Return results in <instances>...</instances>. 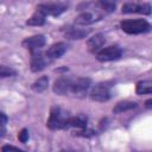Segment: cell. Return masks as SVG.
<instances>
[{
	"label": "cell",
	"instance_id": "cell-9",
	"mask_svg": "<svg viewBox=\"0 0 152 152\" xmlns=\"http://www.w3.org/2000/svg\"><path fill=\"white\" fill-rule=\"evenodd\" d=\"M102 18H103V13H100L99 11H84L75 18L74 24L78 26H87L101 20Z\"/></svg>",
	"mask_w": 152,
	"mask_h": 152
},
{
	"label": "cell",
	"instance_id": "cell-18",
	"mask_svg": "<svg viewBox=\"0 0 152 152\" xmlns=\"http://www.w3.org/2000/svg\"><path fill=\"white\" fill-rule=\"evenodd\" d=\"M48 87H49V77L46 75L40 76L31 84V89L36 93H43L44 90L48 89Z\"/></svg>",
	"mask_w": 152,
	"mask_h": 152
},
{
	"label": "cell",
	"instance_id": "cell-3",
	"mask_svg": "<svg viewBox=\"0 0 152 152\" xmlns=\"http://www.w3.org/2000/svg\"><path fill=\"white\" fill-rule=\"evenodd\" d=\"M112 84L113 82L110 81L96 83L90 89V93H89L90 99L96 102H107L112 97Z\"/></svg>",
	"mask_w": 152,
	"mask_h": 152
},
{
	"label": "cell",
	"instance_id": "cell-17",
	"mask_svg": "<svg viewBox=\"0 0 152 152\" xmlns=\"http://www.w3.org/2000/svg\"><path fill=\"white\" fill-rule=\"evenodd\" d=\"M137 106H138L137 102H133V101H128V100L120 101V102H118V103L114 106L113 113H114V114H120V113H124V112L134 109V108H137Z\"/></svg>",
	"mask_w": 152,
	"mask_h": 152
},
{
	"label": "cell",
	"instance_id": "cell-6",
	"mask_svg": "<svg viewBox=\"0 0 152 152\" xmlns=\"http://www.w3.org/2000/svg\"><path fill=\"white\" fill-rule=\"evenodd\" d=\"M122 14L139 13L144 15H150L152 13V6L147 2H125L121 7Z\"/></svg>",
	"mask_w": 152,
	"mask_h": 152
},
{
	"label": "cell",
	"instance_id": "cell-25",
	"mask_svg": "<svg viewBox=\"0 0 152 152\" xmlns=\"http://www.w3.org/2000/svg\"><path fill=\"white\" fill-rule=\"evenodd\" d=\"M144 104H145V108H147V109H152V99L146 100Z\"/></svg>",
	"mask_w": 152,
	"mask_h": 152
},
{
	"label": "cell",
	"instance_id": "cell-4",
	"mask_svg": "<svg viewBox=\"0 0 152 152\" xmlns=\"http://www.w3.org/2000/svg\"><path fill=\"white\" fill-rule=\"evenodd\" d=\"M69 7V4L66 2H40L37 5L36 10L40 11L45 17H58L62 13H64Z\"/></svg>",
	"mask_w": 152,
	"mask_h": 152
},
{
	"label": "cell",
	"instance_id": "cell-22",
	"mask_svg": "<svg viewBox=\"0 0 152 152\" xmlns=\"http://www.w3.org/2000/svg\"><path fill=\"white\" fill-rule=\"evenodd\" d=\"M7 116L5 113H0V126H1V134L0 137L4 138L5 133H6V124H7Z\"/></svg>",
	"mask_w": 152,
	"mask_h": 152
},
{
	"label": "cell",
	"instance_id": "cell-20",
	"mask_svg": "<svg viewBox=\"0 0 152 152\" xmlns=\"http://www.w3.org/2000/svg\"><path fill=\"white\" fill-rule=\"evenodd\" d=\"M95 6L100 7V10H101V11H103L104 13H110V12H114V11H115L116 4H115L114 1L101 0V1H97V2H95Z\"/></svg>",
	"mask_w": 152,
	"mask_h": 152
},
{
	"label": "cell",
	"instance_id": "cell-1",
	"mask_svg": "<svg viewBox=\"0 0 152 152\" xmlns=\"http://www.w3.org/2000/svg\"><path fill=\"white\" fill-rule=\"evenodd\" d=\"M70 118H71V115L69 114V112H66L62 107L53 106L50 109V114H49V119L46 121V126L51 131L69 129Z\"/></svg>",
	"mask_w": 152,
	"mask_h": 152
},
{
	"label": "cell",
	"instance_id": "cell-15",
	"mask_svg": "<svg viewBox=\"0 0 152 152\" xmlns=\"http://www.w3.org/2000/svg\"><path fill=\"white\" fill-rule=\"evenodd\" d=\"M89 34V30L77 28L75 26H68L64 30V36L68 39H82Z\"/></svg>",
	"mask_w": 152,
	"mask_h": 152
},
{
	"label": "cell",
	"instance_id": "cell-26",
	"mask_svg": "<svg viewBox=\"0 0 152 152\" xmlns=\"http://www.w3.org/2000/svg\"><path fill=\"white\" fill-rule=\"evenodd\" d=\"M61 152H72V151H69V150H62Z\"/></svg>",
	"mask_w": 152,
	"mask_h": 152
},
{
	"label": "cell",
	"instance_id": "cell-10",
	"mask_svg": "<svg viewBox=\"0 0 152 152\" xmlns=\"http://www.w3.org/2000/svg\"><path fill=\"white\" fill-rule=\"evenodd\" d=\"M74 80L75 78H71L69 76H61L59 78H57L53 82V86H52L53 93L57 95H61V96H65V95L71 94Z\"/></svg>",
	"mask_w": 152,
	"mask_h": 152
},
{
	"label": "cell",
	"instance_id": "cell-11",
	"mask_svg": "<svg viewBox=\"0 0 152 152\" xmlns=\"http://www.w3.org/2000/svg\"><path fill=\"white\" fill-rule=\"evenodd\" d=\"M45 43H46V39L43 34H34V36L25 38L21 42V45H23V48L27 49L32 53L36 51H40L43 49V46L45 45Z\"/></svg>",
	"mask_w": 152,
	"mask_h": 152
},
{
	"label": "cell",
	"instance_id": "cell-16",
	"mask_svg": "<svg viewBox=\"0 0 152 152\" xmlns=\"http://www.w3.org/2000/svg\"><path fill=\"white\" fill-rule=\"evenodd\" d=\"M46 17L38 10H36L33 12V14L26 20V25L28 26H43L45 24Z\"/></svg>",
	"mask_w": 152,
	"mask_h": 152
},
{
	"label": "cell",
	"instance_id": "cell-19",
	"mask_svg": "<svg viewBox=\"0 0 152 152\" xmlns=\"http://www.w3.org/2000/svg\"><path fill=\"white\" fill-rule=\"evenodd\" d=\"M135 93L138 95L152 94V81H150V80L139 81L135 86Z\"/></svg>",
	"mask_w": 152,
	"mask_h": 152
},
{
	"label": "cell",
	"instance_id": "cell-13",
	"mask_svg": "<svg viewBox=\"0 0 152 152\" xmlns=\"http://www.w3.org/2000/svg\"><path fill=\"white\" fill-rule=\"evenodd\" d=\"M104 43H106V37H104V34H103V33H96V34H94L93 37H90V38L88 39L87 46H88V50H89L91 53L96 55V53L102 49V46L104 45Z\"/></svg>",
	"mask_w": 152,
	"mask_h": 152
},
{
	"label": "cell",
	"instance_id": "cell-12",
	"mask_svg": "<svg viewBox=\"0 0 152 152\" xmlns=\"http://www.w3.org/2000/svg\"><path fill=\"white\" fill-rule=\"evenodd\" d=\"M68 48H69V45L65 42H57L49 46V49L45 51V55L51 62H53L55 59L61 58L66 52Z\"/></svg>",
	"mask_w": 152,
	"mask_h": 152
},
{
	"label": "cell",
	"instance_id": "cell-23",
	"mask_svg": "<svg viewBox=\"0 0 152 152\" xmlns=\"http://www.w3.org/2000/svg\"><path fill=\"white\" fill-rule=\"evenodd\" d=\"M18 139H19L20 142H24V144L28 140V131H27V128H23L18 133Z\"/></svg>",
	"mask_w": 152,
	"mask_h": 152
},
{
	"label": "cell",
	"instance_id": "cell-21",
	"mask_svg": "<svg viewBox=\"0 0 152 152\" xmlns=\"http://www.w3.org/2000/svg\"><path fill=\"white\" fill-rule=\"evenodd\" d=\"M17 71L14 69H12L11 66H6V65H0V77L5 78V77H11V76H15Z\"/></svg>",
	"mask_w": 152,
	"mask_h": 152
},
{
	"label": "cell",
	"instance_id": "cell-5",
	"mask_svg": "<svg viewBox=\"0 0 152 152\" xmlns=\"http://www.w3.org/2000/svg\"><path fill=\"white\" fill-rule=\"evenodd\" d=\"M96 59L100 62H112V61H118L121 58L122 56V49L114 44V45H109L106 48H102L96 55Z\"/></svg>",
	"mask_w": 152,
	"mask_h": 152
},
{
	"label": "cell",
	"instance_id": "cell-2",
	"mask_svg": "<svg viewBox=\"0 0 152 152\" xmlns=\"http://www.w3.org/2000/svg\"><path fill=\"white\" fill-rule=\"evenodd\" d=\"M120 28L127 34H141L152 30V25L145 19H125L120 23Z\"/></svg>",
	"mask_w": 152,
	"mask_h": 152
},
{
	"label": "cell",
	"instance_id": "cell-14",
	"mask_svg": "<svg viewBox=\"0 0 152 152\" xmlns=\"http://www.w3.org/2000/svg\"><path fill=\"white\" fill-rule=\"evenodd\" d=\"M88 126V118L84 114H76L71 115L70 122H69V128H76L77 131L86 129Z\"/></svg>",
	"mask_w": 152,
	"mask_h": 152
},
{
	"label": "cell",
	"instance_id": "cell-7",
	"mask_svg": "<svg viewBox=\"0 0 152 152\" xmlns=\"http://www.w3.org/2000/svg\"><path fill=\"white\" fill-rule=\"evenodd\" d=\"M50 63H52L45 55V52L36 51L31 53V62H30V69L32 72H39L44 70Z\"/></svg>",
	"mask_w": 152,
	"mask_h": 152
},
{
	"label": "cell",
	"instance_id": "cell-8",
	"mask_svg": "<svg viewBox=\"0 0 152 152\" xmlns=\"http://www.w3.org/2000/svg\"><path fill=\"white\" fill-rule=\"evenodd\" d=\"M91 88V78L89 77H77L74 80L71 94L76 97H84Z\"/></svg>",
	"mask_w": 152,
	"mask_h": 152
},
{
	"label": "cell",
	"instance_id": "cell-24",
	"mask_svg": "<svg viewBox=\"0 0 152 152\" xmlns=\"http://www.w3.org/2000/svg\"><path fill=\"white\" fill-rule=\"evenodd\" d=\"M1 152H26L24 150H20L13 145H2L1 147Z\"/></svg>",
	"mask_w": 152,
	"mask_h": 152
}]
</instances>
